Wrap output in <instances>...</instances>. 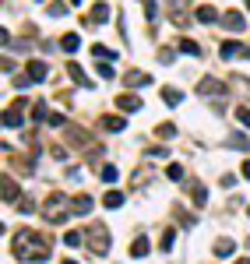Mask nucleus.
<instances>
[{
	"label": "nucleus",
	"instance_id": "f8f14e48",
	"mask_svg": "<svg viewBox=\"0 0 250 264\" xmlns=\"http://www.w3.org/2000/svg\"><path fill=\"white\" fill-rule=\"evenodd\" d=\"M116 106H120V109H127V113H134V109H141V99H138V95H120Z\"/></svg>",
	"mask_w": 250,
	"mask_h": 264
},
{
	"label": "nucleus",
	"instance_id": "c85d7f7f",
	"mask_svg": "<svg viewBox=\"0 0 250 264\" xmlns=\"http://www.w3.org/2000/svg\"><path fill=\"white\" fill-rule=\"evenodd\" d=\"M81 240H85L81 233H67V236H64V243H67V247H81Z\"/></svg>",
	"mask_w": 250,
	"mask_h": 264
},
{
	"label": "nucleus",
	"instance_id": "a878e982",
	"mask_svg": "<svg viewBox=\"0 0 250 264\" xmlns=\"http://www.w3.org/2000/svg\"><path fill=\"white\" fill-rule=\"evenodd\" d=\"M236 120H240V124L250 131V109H247V106H240V109H236Z\"/></svg>",
	"mask_w": 250,
	"mask_h": 264
},
{
	"label": "nucleus",
	"instance_id": "412c9836",
	"mask_svg": "<svg viewBox=\"0 0 250 264\" xmlns=\"http://www.w3.org/2000/svg\"><path fill=\"white\" fill-rule=\"evenodd\" d=\"M102 204H106V208H120V204H123V194H120V191H109V194L102 198Z\"/></svg>",
	"mask_w": 250,
	"mask_h": 264
},
{
	"label": "nucleus",
	"instance_id": "7c9ffc66",
	"mask_svg": "<svg viewBox=\"0 0 250 264\" xmlns=\"http://www.w3.org/2000/svg\"><path fill=\"white\" fill-rule=\"evenodd\" d=\"M243 176H247V180H250V159H247V162H243Z\"/></svg>",
	"mask_w": 250,
	"mask_h": 264
},
{
	"label": "nucleus",
	"instance_id": "4be33fe9",
	"mask_svg": "<svg viewBox=\"0 0 250 264\" xmlns=\"http://www.w3.org/2000/svg\"><path fill=\"white\" fill-rule=\"evenodd\" d=\"M190 191H194V204H204L208 201V191H204L201 183H190Z\"/></svg>",
	"mask_w": 250,
	"mask_h": 264
},
{
	"label": "nucleus",
	"instance_id": "f704fd0d",
	"mask_svg": "<svg viewBox=\"0 0 250 264\" xmlns=\"http://www.w3.org/2000/svg\"><path fill=\"white\" fill-rule=\"evenodd\" d=\"M247 11H250V0H247Z\"/></svg>",
	"mask_w": 250,
	"mask_h": 264
},
{
	"label": "nucleus",
	"instance_id": "a211bd4d",
	"mask_svg": "<svg viewBox=\"0 0 250 264\" xmlns=\"http://www.w3.org/2000/svg\"><path fill=\"white\" fill-rule=\"evenodd\" d=\"M106 18H109V4H95V7H92V21H95V25H102Z\"/></svg>",
	"mask_w": 250,
	"mask_h": 264
},
{
	"label": "nucleus",
	"instance_id": "6ab92c4d",
	"mask_svg": "<svg viewBox=\"0 0 250 264\" xmlns=\"http://www.w3.org/2000/svg\"><path fill=\"white\" fill-rule=\"evenodd\" d=\"M176 46H180V50H183V53H190V57H201V53H204V50H201V46H197V43H194V39H180V43H176Z\"/></svg>",
	"mask_w": 250,
	"mask_h": 264
},
{
	"label": "nucleus",
	"instance_id": "473e14b6",
	"mask_svg": "<svg viewBox=\"0 0 250 264\" xmlns=\"http://www.w3.org/2000/svg\"><path fill=\"white\" fill-rule=\"evenodd\" d=\"M64 264H78V261H64Z\"/></svg>",
	"mask_w": 250,
	"mask_h": 264
},
{
	"label": "nucleus",
	"instance_id": "6e6552de",
	"mask_svg": "<svg viewBox=\"0 0 250 264\" xmlns=\"http://www.w3.org/2000/svg\"><path fill=\"white\" fill-rule=\"evenodd\" d=\"M226 88H222V81H215V78H204L201 81V95H222Z\"/></svg>",
	"mask_w": 250,
	"mask_h": 264
},
{
	"label": "nucleus",
	"instance_id": "39448f33",
	"mask_svg": "<svg viewBox=\"0 0 250 264\" xmlns=\"http://www.w3.org/2000/svg\"><path fill=\"white\" fill-rule=\"evenodd\" d=\"M0 198H4V201H18V183L4 176V183H0Z\"/></svg>",
	"mask_w": 250,
	"mask_h": 264
},
{
	"label": "nucleus",
	"instance_id": "aec40b11",
	"mask_svg": "<svg viewBox=\"0 0 250 264\" xmlns=\"http://www.w3.org/2000/svg\"><path fill=\"white\" fill-rule=\"evenodd\" d=\"M162 99H166V106H180V102H183V92H173V88H162Z\"/></svg>",
	"mask_w": 250,
	"mask_h": 264
},
{
	"label": "nucleus",
	"instance_id": "f03ea898",
	"mask_svg": "<svg viewBox=\"0 0 250 264\" xmlns=\"http://www.w3.org/2000/svg\"><path fill=\"white\" fill-rule=\"evenodd\" d=\"M88 247H92L95 257H106L109 254V229H106L102 222H95L92 229H88Z\"/></svg>",
	"mask_w": 250,
	"mask_h": 264
},
{
	"label": "nucleus",
	"instance_id": "2eb2a0df",
	"mask_svg": "<svg viewBox=\"0 0 250 264\" xmlns=\"http://www.w3.org/2000/svg\"><path fill=\"white\" fill-rule=\"evenodd\" d=\"M60 46H64L67 53H74V50L81 46V35H78V32H67V35H64V39H60Z\"/></svg>",
	"mask_w": 250,
	"mask_h": 264
},
{
	"label": "nucleus",
	"instance_id": "72a5a7b5",
	"mask_svg": "<svg viewBox=\"0 0 250 264\" xmlns=\"http://www.w3.org/2000/svg\"><path fill=\"white\" fill-rule=\"evenodd\" d=\"M71 4H81V0H71Z\"/></svg>",
	"mask_w": 250,
	"mask_h": 264
},
{
	"label": "nucleus",
	"instance_id": "0eeeda50",
	"mask_svg": "<svg viewBox=\"0 0 250 264\" xmlns=\"http://www.w3.org/2000/svg\"><path fill=\"white\" fill-rule=\"evenodd\" d=\"M219 53H222V60H233V57H240V53L247 57V50H243L240 43H222V46H219Z\"/></svg>",
	"mask_w": 250,
	"mask_h": 264
},
{
	"label": "nucleus",
	"instance_id": "423d86ee",
	"mask_svg": "<svg viewBox=\"0 0 250 264\" xmlns=\"http://www.w3.org/2000/svg\"><path fill=\"white\" fill-rule=\"evenodd\" d=\"M222 25H226V28L243 32V14H240V11H226V14H222Z\"/></svg>",
	"mask_w": 250,
	"mask_h": 264
},
{
	"label": "nucleus",
	"instance_id": "f3484780",
	"mask_svg": "<svg viewBox=\"0 0 250 264\" xmlns=\"http://www.w3.org/2000/svg\"><path fill=\"white\" fill-rule=\"evenodd\" d=\"M102 127L116 134V131H123V127H127V120H123V117H106V120H102Z\"/></svg>",
	"mask_w": 250,
	"mask_h": 264
},
{
	"label": "nucleus",
	"instance_id": "bb28decb",
	"mask_svg": "<svg viewBox=\"0 0 250 264\" xmlns=\"http://www.w3.org/2000/svg\"><path fill=\"white\" fill-rule=\"evenodd\" d=\"M173 243H176V233H173V229H166V236H162V250H173Z\"/></svg>",
	"mask_w": 250,
	"mask_h": 264
},
{
	"label": "nucleus",
	"instance_id": "20e7f679",
	"mask_svg": "<svg viewBox=\"0 0 250 264\" xmlns=\"http://www.w3.org/2000/svg\"><path fill=\"white\" fill-rule=\"evenodd\" d=\"M67 70H71V78H74V81H78L81 88H92V81H88V74L81 70V67H78L74 60H67Z\"/></svg>",
	"mask_w": 250,
	"mask_h": 264
},
{
	"label": "nucleus",
	"instance_id": "f257e3e1",
	"mask_svg": "<svg viewBox=\"0 0 250 264\" xmlns=\"http://www.w3.org/2000/svg\"><path fill=\"white\" fill-rule=\"evenodd\" d=\"M11 247H14V254H18L21 261H32V264H43V261L50 257L46 240H39V243H35V236H32L28 229H21V233L14 236V243H11Z\"/></svg>",
	"mask_w": 250,
	"mask_h": 264
},
{
	"label": "nucleus",
	"instance_id": "c756f323",
	"mask_svg": "<svg viewBox=\"0 0 250 264\" xmlns=\"http://www.w3.org/2000/svg\"><path fill=\"white\" fill-rule=\"evenodd\" d=\"M173 134H176L173 124H162V127H159V137H173Z\"/></svg>",
	"mask_w": 250,
	"mask_h": 264
},
{
	"label": "nucleus",
	"instance_id": "5701e85b",
	"mask_svg": "<svg viewBox=\"0 0 250 264\" xmlns=\"http://www.w3.org/2000/svg\"><path fill=\"white\" fill-rule=\"evenodd\" d=\"M92 57H102V60H116V53H113V50H106V46H99V43L92 46Z\"/></svg>",
	"mask_w": 250,
	"mask_h": 264
},
{
	"label": "nucleus",
	"instance_id": "1a4fd4ad",
	"mask_svg": "<svg viewBox=\"0 0 250 264\" xmlns=\"http://www.w3.org/2000/svg\"><path fill=\"white\" fill-rule=\"evenodd\" d=\"M71 211H74V215H88V211H92V198H85V194H81V198H74Z\"/></svg>",
	"mask_w": 250,
	"mask_h": 264
},
{
	"label": "nucleus",
	"instance_id": "dca6fc26",
	"mask_svg": "<svg viewBox=\"0 0 250 264\" xmlns=\"http://www.w3.org/2000/svg\"><path fill=\"white\" fill-rule=\"evenodd\" d=\"M229 254H236V243L233 240H219L215 243V257H229Z\"/></svg>",
	"mask_w": 250,
	"mask_h": 264
},
{
	"label": "nucleus",
	"instance_id": "b1692460",
	"mask_svg": "<svg viewBox=\"0 0 250 264\" xmlns=\"http://www.w3.org/2000/svg\"><path fill=\"white\" fill-rule=\"evenodd\" d=\"M166 176H169L173 183H180V180H183V166H176V162H173L169 169H166Z\"/></svg>",
	"mask_w": 250,
	"mask_h": 264
},
{
	"label": "nucleus",
	"instance_id": "9d476101",
	"mask_svg": "<svg viewBox=\"0 0 250 264\" xmlns=\"http://www.w3.org/2000/svg\"><path fill=\"white\" fill-rule=\"evenodd\" d=\"M197 21H204V25H208V21H219V11H215L212 4H201V7H197Z\"/></svg>",
	"mask_w": 250,
	"mask_h": 264
},
{
	"label": "nucleus",
	"instance_id": "393cba45",
	"mask_svg": "<svg viewBox=\"0 0 250 264\" xmlns=\"http://www.w3.org/2000/svg\"><path fill=\"white\" fill-rule=\"evenodd\" d=\"M102 180H106V183H116V180H120V169H116V166H106V169H102Z\"/></svg>",
	"mask_w": 250,
	"mask_h": 264
},
{
	"label": "nucleus",
	"instance_id": "4468645a",
	"mask_svg": "<svg viewBox=\"0 0 250 264\" xmlns=\"http://www.w3.org/2000/svg\"><path fill=\"white\" fill-rule=\"evenodd\" d=\"M131 254H134V257H145V254H152V243H148V236H138V240H134V247H131Z\"/></svg>",
	"mask_w": 250,
	"mask_h": 264
},
{
	"label": "nucleus",
	"instance_id": "cd10ccee",
	"mask_svg": "<svg viewBox=\"0 0 250 264\" xmlns=\"http://www.w3.org/2000/svg\"><path fill=\"white\" fill-rule=\"evenodd\" d=\"M229 144H233V148H240V152H247V148H250L243 134H233V141H229Z\"/></svg>",
	"mask_w": 250,
	"mask_h": 264
},
{
	"label": "nucleus",
	"instance_id": "2f4dec72",
	"mask_svg": "<svg viewBox=\"0 0 250 264\" xmlns=\"http://www.w3.org/2000/svg\"><path fill=\"white\" fill-rule=\"evenodd\" d=\"M236 264H250V257H243V261H236Z\"/></svg>",
	"mask_w": 250,
	"mask_h": 264
},
{
	"label": "nucleus",
	"instance_id": "9b49d317",
	"mask_svg": "<svg viewBox=\"0 0 250 264\" xmlns=\"http://www.w3.org/2000/svg\"><path fill=\"white\" fill-rule=\"evenodd\" d=\"M28 78H32V81H43V78H46V64H43V60H32V64H28Z\"/></svg>",
	"mask_w": 250,
	"mask_h": 264
},
{
	"label": "nucleus",
	"instance_id": "7ed1b4c3",
	"mask_svg": "<svg viewBox=\"0 0 250 264\" xmlns=\"http://www.w3.org/2000/svg\"><path fill=\"white\" fill-rule=\"evenodd\" d=\"M21 109H25V99H18L14 106L4 109V127H18L21 124Z\"/></svg>",
	"mask_w": 250,
	"mask_h": 264
},
{
	"label": "nucleus",
	"instance_id": "ddd939ff",
	"mask_svg": "<svg viewBox=\"0 0 250 264\" xmlns=\"http://www.w3.org/2000/svg\"><path fill=\"white\" fill-rule=\"evenodd\" d=\"M123 85H134V88H138V85H152V78H148V74H141V70H131L127 78H123Z\"/></svg>",
	"mask_w": 250,
	"mask_h": 264
}]
</instances>
